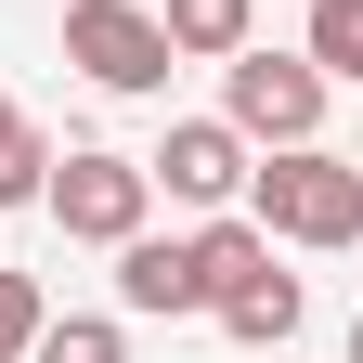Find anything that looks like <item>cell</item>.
Returning <instances> with one entry per match:
<instances>
[{"label":"cell","instance_id":"cell-15","mask_svg":"<svg viewBox=\"0 0 363 363\" xmlns=\"http://www.w3.org/2000/svg\"><path fill=\"white\" fill-rule=\"evenodd\" d=\"M0 130H13V91H0Z\"/></svg>","mask_w":363,"mask_h":363},{"label":"cell","instance_id":"cell-8","mask_svg":"<svg viewBox=\"0 0 363 363\" xmlns=\"http://www.w3.org/2000/svg\"><path fill=\"white\" fill-rule=\"evenodd\" d=\"M220 325H234L247 350H286V337L311 325V298H298V272H247V286L220 298Z\"/></svg>","mask_w":363,"mask_h":363},{"label":"cell","instance_id":"cell-5","mask_svg":"<svg viewBox=\"0 0 363 363\" xmlns=\"http://www.w3.org/2000/svg\"><path fill=\"white\" fill-rule=\"evenodd\" d=\"M247 169H259V143H247L234 117H182L169 143L143 156V182H156V195H182V208H234Z\"/></svg>","mask_w":363,"mask_h":363},{"label":"cell","instance_id":"cell-7","mask_svg":"<svg viewBox=\"0 0 363 363\" xmlns=\"http://www.w3.org/2000/svg\"><path fill=\"white\" fill-rule=\"evenodd\" d=\"M156 26H169L182 65H220V52H247V39H259V0H156Z\"/></svg>","mask_w":363,"mask_h":363},{"label":"cell","instance_id":"cell-11","mask_svg":"<svg viewBox=\"0 0 363 363\" xmlns=\"http://www.w3.org/2000/svg\"><path fill=\"white\" fill-rule=\"evenodd\" d=\"M325 78H363V0H311V39H298Z\"/></svg>","mask_w":363,"mask_h":363},{"label":"cell","instance_id":"cell-3","mask_svg":"<svg viewBox=\"0 0 363 363\" xmlns=\"http://www.w3.org/2000/svg\"><path fill=\"white\" fill-rule=\"evenodd\" d=\"M39 208L65 220V247H117V234H143V220H156V182H143V156H117V143H78V156H52Z\"/></svg>","mask_w":363,"mask_h":363},{"label":"cell","instance_id":"cell-2","mask_svg":"<svg viewBox=\"0 0 363 363\" xmlns=\"http://www.w3.org/2000/svg\"><path fill=\"white\" fill-rule=\"evenodd\" d=\"M325 91H337V78L311 65V52H259V39L220 52V117H234L259 156H272V143H325Z\"/></svg>","mask_w":363,"mask_h":363},{"label":"cell","instance_id":"cell-1","mask_svg":"<svg viewBox=\"0 0 363 363\" xmlns=\"http://www.w3.org/2000/svg\"><path fill=\"white\" fill-rule=\"evenodd\" d=\"M247 220H259L272 247H350L363 234V169L325 156V143H272L247 169Z\"/></svg>","mask_w":363,"mask_h":363},{"label":"cell","instance_id":"cell-10","mask_svg":"<svg viewBox=\"0 0 363 363\" xmlns=\"http://www.w3.org/2000/svg\"><path fill=\"white\" fill-rule=\"evenodd\" d=\"M26 363H130V337H117V311H52L26 337Z\"/></svg>","mask_w":363,"mask_h":363},{"label":"cell","instance_id":"cell-12","mask_svg":"<svg viewBox=\"0 0 363 363\" xmlns=\"http://www.w3.org/2000/svg\"><path fill=\"white\" fill-rule=\"evenodd\" d=\"M39 182H52V143L13 117V130H0V208H39Z\"/></svg>","mask_w":363,"mask_h":363},{"label":"cell","instance_id":"cell-14","mask_svg":"<svg viewBox=\"0 0 363 363\" xmlns=\"http://www.w3.org/2000/svg\"><path fill=\"white\" fill-rule=\"evenodd\" d=\"M350 363H363V311H350Z\"/></svg>","mask_w":363,"mask_h":363},{"label":"cell","instance_id":"cell-9","mask_svg":"<svg viewBox=\"0 0 363 363\" xmlns=\"http://www.w3.org/2000/svg\"><path fill=\"white\" fill-rule=\"evenodd\" d=\"M195 272H208V311H220V298H234V286H247V272H272V234H259V220H247V208H220V220H208V234H195Z\"/></svg>","mask_w":363,"mask_h":363},{"label":"cell","instance_id":"cell-6","mask_svg":"<svg viewBox=\"0 0 363 363\" xmlns=\"http://www.w3.org/2000/svg\"><path fill=\"white\" fill-rule=\"evenodd\" d=\"M117 311H143V325H182V311H208V272H195V234H117Z\"/></svg>","mask_w":363,"mask_h":363},{"label":"cell","instance_id":"cell-13","mask_svg":"<svg viewBox=\"0 0 363 363\" xmlns=\"http://www.w3.org/2000/svg\"><path fill=\"white\" fill-rule=\"evenodd\" d=\"M52 325V298H39V272H0V363H26V337Z\"/></svg>","mask_w":363,"mask_h":363},{"label":"cell","instance_id":"cell-4","mask_svg":"<svg viewBox=\"0 0 363 363\" xmlns=\"http://www.w3.org/2000/svg\"><path fill=\"white\" fill-rule=\"evenodd\" d=\"M65 65L91 78V91H130V104H143V91H169V26L143 13V0H65Z\"/></svg>","mask_w":363,"mask_h":363}]
</instances>
